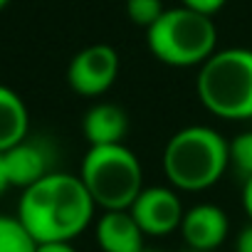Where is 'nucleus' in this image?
<instances>
[{
  "label": "nucleus",
  "instance_id": "12",
  "mask_svg": "<svg viewBox=\"0 0 252 252\" xmlns=\"http://www.w3.org/2000/svg\"><path fill=\"white\" fill-rule=\"evenodd\" d=\"M30 129V111L23 101V96L0 84V151H8L15 144L28 139Z\"/></svg>",
  "mask_w": 252,
  "mask_h": 252
},
{
  "label": "nucleus",
  "instance_id": "7",
  "mask_svg": "<svg viewBox=\"0 0 252 252\" xmlns=\"http://www.w3.org/2000/svg\"><path fill=\"white\" fill-rule=\"evenodd\" d=\"M129 210L146 237H166V235L181 230V222L186 215L183 203L173 186L144 188Z\"/></svg>",
  "mask_w": 252,
  "mask_h": 252
},
{
  "label": "nucleus",
  "instance_id": "16",
  "mask_svg": "<svg viewBox=\"0 0 252 252\" xmlns=\"http://www.w3.org/2000/svg\"><path fill=\"white\" fill-rule=\"evenodd\" d=\"M225 3L227 0H181V5H186V8H190V10H195V13H203V15H215V13H220L222 8H225Z\"/></svg>",
  "mask_w": 252,
  "mask_h": 252
},
{
  "label": "nucleus",
  "instance_id": "17",
  "mask_svg": "<svg viewBox=\"0 0 252 252\" xmlns=\"http://www.w3.org/2000/svg\"><path fill=\"white\" fill-rule=\"evenodd\" d=\"M235 252H252V222L245 225L235 240Z\"/></svg>",
  "mask_w": 252,
  "mask_h": 252
},
{
  "label": "nucleus",
  "instance_id": "18",
  "mask_svg": "<svg viewBox=\"0 0 252 252\" xmlns=\"http://www.w3.org/2000/svg\"><path fill=\"white\" fill-rule=\"evenodd\" d=\"M37 252H79L72 242H40Z\"/></svg>",
  "mask_w": 252,
  "mask_h": 252
},
{
  "label": "nucleus",
  "instance_id": "9",
  "mask_svg": "<svg viewBox=\"0 0 252 252\" xmlns=\"http://www.w3.org/2000/svg\"><path fill=\"white\" fill-rule=\"evenodd\" d=\"M144 237L131 210H104L96 220V245L101 252H141Z\"/></svg>",
  "mask_w": 252,
  "mask_h": 252
},
{
  "label": "nucleus",
  "instance_id": "1",
  "mask_svg": "<svg viewBox=\"0 0 252 252\" xmlns=\"http://www.w3.org/2000/svg\"><path fill=\"white\" fill-rule=\"evenodd\" d=\"M96 203L79 176L50 171L23 190L18 218L37 242H72L94 220Z\"/></svg>",
  "mask_w": 252,
  "mask_h": 252
},
{
  "label": "nucleus",
  "instance_id": "4",
  "mask_svg": "<svg viewBox=\"0 0 252 252\" xmlns=\"http://www.w3.org/2000/svg\"><path fill=\"white\" fill-rule=\"evenodd\" d=\"M200 104L220 119H252V50H218L198 69Z\"/></svg>",
  "mask_w": 252,
  "mask_h": 252
},
{
  "label": "nucleus",
  "instance_id": "20",
  "mask_svg": "<svg viewBox=\"0 0 252 252\" xmlns=\"http://www.w3.org/2000/svg\"><path fill=\"white\" fill-rule=\"evenodd\" d=\"M10 188V181H8V173H5V161H3V151H0V195Z\"/></svg>",
  "mask_w": 252,
  "mask_h": 252
},
{
  "label": "nucleus",
  "instance_id": "19",
  "mask_svg": "<svg viewBox=\"0 0 252 252\" xmlns=\"http://www.w3.org/2000/svg\"><path fill=\"white\" fill-rule=\"evenodd\" d=\"M242 208H245V213L252 222V178H247L245 186H242Z\"/></svg>",
  "mask_w": 252,
  "mask_h": 252
},
{
  "label": "nucleus",
  "instance_id": "3",
  "mask_svg": "<svg viewBox=\"0 0 252 252\" xmlns=\"http://www.w3.org/2000/svg\"><path fill=\"white\" fill-rule=\"evenodd\" d=\"M151 55L168 67H200L218 50V28L210 15L195 13L186 5L166 8V13L146 30Z\"/></svg>",
  "mask_w": 252,
  "mask_h": 252
},
{
  "label": "nucleus",
  "instance_id": "23",
  "mask_svg": "<svg viewBox=\"0 0 252 252\" xmlns=\"http://www.w3.org/2000/svg\"><path fill=\"white\" fill-rule=\"evenodd\" d=\"M141 252H156V250H149V247H144V250H141Z\"/></svg>",
  "mask_w": 252,
  "mask_h": 252
},
{
  "label": "nucleus",
  "instance_id": "14",
  "mask_svg": "<svg viewBox=\"0 0 252 252\" xmlns=\"http://www.w3.org/2000/svg\"><path fill=\"white\" fill-rule=\"evenodd\" d=\"M163 13V0H126V18L136 28L149 30Z\"/></svg>",
  "mask_w": 252,
  "mask_h": 252
},
{
  "label": "nucleus",
  "instance_id": "2",
  "mask_svg": "<svg viewBox=\"0 0 252 252\" xmlns=\"http://www.w3.org/2000/svg\"><path fill=\"white\" fill-rule=\"evenodd\" d=\"M230 166V144L210 126L193 124L176 131L163 149V173L176 190L213 188Z\"/></svg>",
  "mask_w": 252,
  "mask_h": 252
},
{
  "label": "nucleus",
  "instance_id": "15",
  "mask_svg": "<svg viewBox=\"0 0 252 252\" xmlns=\"http://www.w3.org/2000/svg\"><path fill=\"white\" fill-rule=\"evenodd\" d=\"M227 144H230V166L240 173L242 181L252 178V131H242Z\"/></svg>",
  "mask_w": 252,
  "mask_h": 252
},
{
  "label": "nucleus",
  "instance_id": "10",
  "mask_svg": "<svg viewBox=\"0 0 252 252\" xmlns=\"http://www.w3.org/2000/svg\"><path fill=\"white\" fill-rule=\"evenodd\" d=\"M82 134L89 146L124 144L126 134H129V116L119 104L96 101L87 109L82 119Z\"/></svg>",
  "mask_w": 252,
  "mask_h": 252
},
{
  "label": "nucleus",
  "instance_id": "22",
  "mask_svg": "<svg viewBox=\"0 0 252 252\" xmlns=\"http://www.w3.org/2000/svg\"><path fill=\"white\" fill-rule=\"evenodd\" d=\"M183 252H208V250H193V247H186Z\"/></svg>",
  "mask_w": 252,
  "mask_h": 252
},
{
  "label": "nucleus",
  "instance_id": "8",
  "mask_svg": "<svg viewBox=\"0 0 252 252\" xmlns=\"http://www.w3.org/2000/svg\"><path fill=\"white\" fill-rule=\"evenodd\" d=\"M230 232V220L220 205L213 203H198L186 210L181 222V235L186 247L193 250H208L215 252Z\"/></svg>",
  "mask_w": 252,
  "mask_h": 252
},
{
  "label": "nucleus",
  "instance_id": "11",
  "mask_svg": "<svg viewBox=\"0 0 252 252\" xmlns=\"http://www.w3.org/2000/svg\"><path fill=\"white\" fill-rule=\"evenodd\" d=\"M5 173L10 181V188H30L40 178L50 173V156L47 149L37 141H20L13 149L3 151Z\"/></svg>",
  "mask_w": 252,
  "mask_h": 252
},
{
  "label": "nucleus",
  "instance_id": "6",
  "mask_svg": "<svg viewBox=\"0 0 252 252\" xmlns=\"http://www.w3.org/2000/svg\"><path fill=\"white\" fill-rule=\"evenodd\" d=\"M121 57L106 42L79 50L67 64V84L79 96H101L119 79Z\"/></svg>",
  "mask_w": 252,
  "mask_h": 252
},
{
  "label": "nucleus",
  "instance_id": "5",
  "mask_svg": "<svg viewBox=\"0 0 252 252\" xmlns=\"http://www.w3.org/2000/svg\"><path fill=\"white\" fill-rule=\"evenodd\" d=\"M79 178L101 210H129L146 188L141 161L126 144L89 146Z\"/></svg>",
  "mask_w": 252,
  "mask_h": 252
},
{
  "label": "nucleus",
  "instance_id": "13",
  "mask_svg": "<svg viewBox=\"0 0 252 252\" xmlns=\"http://www.w3.org/2000/svg\"><path fill=\"white\" fill-rule=\"evenodd\" d=\"M37 245L18 215H0V252H37Z\"/></svg>",
  "mask_w": 252,
  "mask_h": 252
},
{
  "label": "nucleus",
  "instance_id": "21",
  "mask_svg": "<svg viewBox=\"0 0 252 252\" xmlns=\"http://www.w3.org/2000/svg\"><path fill=\"white\" fill-rule=\"evenodd\" d=\"M8 5H10V0H0V10H5Z\"/></svg>",
  "mask_w": 252,
  "mask_h": 252
}]
</instances>
